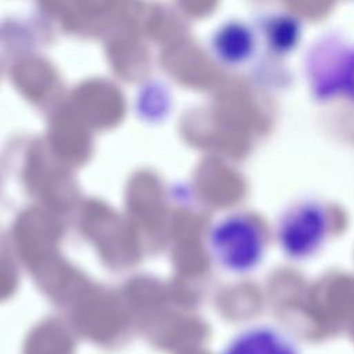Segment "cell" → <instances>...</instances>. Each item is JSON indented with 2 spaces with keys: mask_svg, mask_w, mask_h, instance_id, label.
I'll return each mask as SVG.
<instances>
[{
  "mask_svg": "<svg viewBox=\"0 0 354 354\" xmlns=\"http://www.w3.org/2000/svg\"><path fill=\"white\" fill-rule=\"evenodd\" d=\"M266 232L250 214L232 213L220 218L209 234L213 259L230 272L246 274L257 268L266 253Z\"/></svg>",
  "mask_w": 354,
  "mask_h": 354,
  "instance_id": "6da1fadb",
  "label": "cell"
},
{
  "mask_svg": "<svg viewBox=\"0 0 354 354\" xmlns=\"http://www.w3.org/2000/svg\"><path fill=\"white\" fill-rule=\"evenodd\" d=\"M330 227L329 207L317 199H303L281 214L277 241L286 257L295 261L307 260L325 245Z\"/></svg>",
  "mask_w": 354,
  "mask_h": 354,
  "instance_id": "7a4b0ae2",
  "label": "cell"
},
{
  "mask_svg": "<svg viewBox=\"0 0 354 354\" xmlns=\"http://www.w3.org/2000/svg\"><path fill=\"white\" fill-rule=\"evenodd\" d=\"M311 76L321 97L354 95V48L333 46L319 50L311 61Z\"/></svg>",
  "mask_w": 354,
  "mask_h": 354,
  "instance_id": "3957f363",
  "label": "cell"
},
{
  "mask_svg": "<svg viewBox=\"0 0 354 354\" xmlns=\"http://www.w3.org/2000/svg\"><path fill=\"white\" fill-rule=\"evenodd\" d=\"M220 354H300V350L286 330L263 322L239 330Z\"/></svg>",
  "mask_w": 354,
  "mask_h": 354,
  "instance_id": "277c9868",
  "label": "cell"
},
{
  "mask_svg": "<svg viewBox=\"0 0 354 354\" xmlns=\"http://www.w3.org/2000/svg\"><path fill=\"white\" fill-rule=\"evenodd\" d=\"M257 36L253 28L241 21L221 24L210 37V51L224 66L245 65L254 54Z\"/></svg>",
  "mask_w": 354,
  "mask_h": 354,
  "instance_id": "5b68a950",
  "label": "cell"
},
{
  "mask_svg": "<svg viewBox=\"0 0 354 354\" xmlns=\"http://www.w3.org/2000/svg\"><path fill=\"white\" fill-rule=\"evenodd\" d=\"M267 41L274 51H290L300 36V25L288 15H277L271 18L264 28Z\"/></svg>",
  "mask_w": 354,
  "mask_h": 354,
  "instance_id": "8992f818",
  "label": "cell"
}]
</instances>
